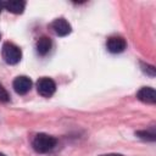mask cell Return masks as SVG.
<instances>
[{"label":"cell","mask_w":156,"mask_h":156,"mask_svg":"<svg viewBox=\"0 0 156 156\" xmlns=\"http://www.w3.org/2000/svg\"><path fill=\"white\" fill-rule=\"evenodd\" d=\"M55 145H56V139L54 136L44 134V133L37 134L33 139V147L37 152H40V154L52 150Z\"/></svg>","instance_id":"1"},{"label":"cell","mask_w":156,"mask_h":156,"mask_svg":"<svg viewBox=\"0 0 156 156\" xmlns=\"http://www.w3.org/2000/svg\"><path fill=\"white\" fill-rule=\"evenodd\" d=\"M1 54H2V58L9 65H16V63H18L20 60H21V57H22V52H21L20 48L16 46L12 43H9V41H6L2 45Z\"/></svg>","instance_id":"2"},{"label":"cell","mask_w":156,"mask_h":156,"mask_svg":"<svg viewBox=\"0 0 156 156\" xmlns=\"http://www.w3.org/2000/svg\"><path fill=\"white\" fill-rule=\"evenodd\" d=\"M37 90L41 96L50 98L56 90V84L51 78L43 77L37 82Z\"/></svg>","instance_id":"3"},{"label":"cell","mask_w":156,"mask_h":156,"mask_svg":"<svg viewBox=\"0 0 156 156\" xmlns=\"http://www.w3.org/2000/svg\"><path fill=\"white\" fill-rule=\"evenodd\" d=\"M127 46V43L126 40L119 37V35H113V37H110L106 41V48L112 54H119L122 52Z\"/></svg>","instance_id":"4"},{"label":"cell","mask_w":156,"mask_h":156,"mask_svg":"<svg viewBox=\"0 0 156 156\" xmlns=\"http://www.w3.org/2000/svg\"><path fill=\"white\" fill-rule=\"evenodd\" d=\"M30 87H32V80L26 76H20L13 80V89L20 95L27 94Z\"/></svg>","instance_id":"5"},{"label":"cell","mask_w":156,"mask_h":156,"mask_svg":"<svg viewBox=\"0 0 156 156\" xmlns=\"http://www.w3.org/2000/svg\"><path fill=\"white\" fill-rule=\"evenodd\" d=\"M51 28L58 37H65L71 33V24L65 18H56L51 23Z\"/></svg>","instance_id":"6"},{"label":"cell","mask_w":156,"mask_h":156,"mask_svg":"<svg viewBox=\"0 0 156 156\" xmlns=\"http://www.w3.org/2000/svg\"><path fill=\"white\" fill-rule=\"evenodd\" d=\"M136 98L145 102V104H155L156 102V91L154 88H150V87H143L138 94H136Z\"/></svg>","instance_id":"7"},{"label":"cell","mask_w":156,"mask_h":156,"mask_svg":"<svg viewBox=\"0 0 156 156\" xmlns=\"http://www.w3.org/2000/svg\"><path fill=\"white\" fill-rule=\"evenodd\" d=\"M24 6H26V2L21 1V0H10V1L5 2V9L9 12H12V13H16V15L22 13L23 10H24Z\"/></svg>","instance_id":"8"},{"label":"cell","mask_w":156,"mask_h":156,"mask_svg":"<svg viewBox=\"0 0 156 156\" xmlns=\"http://www.w3.org/2000/svg\"><path fill=\"white\" fill-rule=\"evenodd\" d=\"M35 48H37V52H38L39 55L44 56V55H46V54L50 51V49H51V40H50L48 37H41V38L37 41Z\"/></svg>","instance_id":"9"},{"label":"cell","mask_w":156,"mask_h":156,"mask_svg":"<svg viewBox=\"0 0 156 156\" xmlns=\"http://www.w3.org/2000/svg\"><path fill=\"white\" fill-rule=\"evenodd\" d=\"M139 138H141V139H144V140H150V141H154L155 139H156V134H155V132L152 130V132H146V130H139V132H136L135 133Z\"/></svg>","instance_id":"10"},{"label":"cell","mask_w":156,"mask_h":156,"mask_svg":"<svg viewBox=\"0 0 156 156\" xmlns=\"http://www.w3.org/2000/svg\"><path fill=\"white\" fill-rule=\"evenodd\" d=\"M10 100V95L6 91V89L0 84V102H7Z\"/></svg>","instance_id":"11"},{"label":"cell","mask_w":156,"mask_h":156,"mask_svg":"<svg viewBox=\"0 0 156 156\" xmlns=\"http://www.w3.org/2000/svg\"><path fill=\"white\" fill-rule=\"evenodd\" d=\"M141 67H143V71H144L146 74H149V76H151V77L155 76V67H154V66L141 63Z\"/></svg>","instance_id":"12"},{"label":"cell","mask_w":156,"mask_h":156,"mask_svg":"<svg viewBox=\"0 0 156 156\" xmlns=\"http://www.w3.org/2000/svg\"><path fill=\"white\" fill-rule=\"evenodd\" d=\"M100 156H123L122 154H105V155H100Z\"/></svg>","instance_id":"13"},{"label":"cell","mask_w":156,"mask_h":156,"mask_svg":"<svg viewBox=\"0 0 156 156\" xmlns=\"http://www.w3.org/2000/svg\"><path fill=\"white\" fill-rule=\"evenodd\" d=\"M2 9H5V2H4V1H1V0H0V12H1V11H2Z\"/></svg>","instance_id":"14"},{"label":"cell","mask_w":156,"mask_h":156,"mask_svg":"<svg viewBox=\"0 0 156 156\" xmlns=\"http://www.w3.org/2000/svg\"><path fill=\"white\" fill-rule=\"evenodd\" d=\"M0 156H5V155H4V154H1V152H0Z\"/></svg>","instance_id":"15"}]
</instances>
